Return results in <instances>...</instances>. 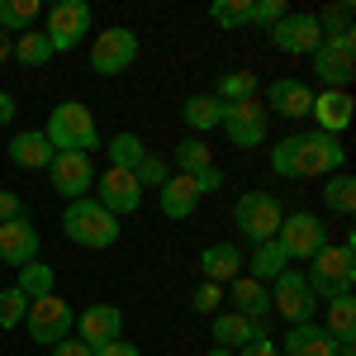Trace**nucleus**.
<instances>
[{"label":"nucleus","instance_id":"nucleus-9","mask_svg":"<svg viewBox=\"0 0 356 356\" xmlns=\"http://www.w3.org/2000/svg\"><path fill=\"white\" fill-rule=\"evenodd\" d=\"M314 309H318V300H314L304 271L285 266V271L271 280V314H280V318L295 328V323H314Z\"/></svg>","mask_w":356,"mask_h":356},{"label":"nucleus","instance_id":"nucleus-41","mask_svg":"<svg viewBox=\"0 0 356 356\" xmlns=\"http://www.w3.org/2000/svg\"><path fill=\"white\" fill-rule=\"evenodd\" d=\"M223 304V285H214V280H200V290L191 295V309L195 314H214Z\"/></svg>","mask_w":356,"mask_h":356},{"label":"nucleus","instance_id":"nucleus-27","mask_svg":"<svg viewBox=\"0 0 356 356\" xmlns=\"http://www.w3.org/2000/svg\"><path fill=\"white\" fill-rule=\"evenodd\" d=\"M181 119L195 129V138L200 134H209V129H219V119H223V105L209 95V90H200V95H186V105H181Z\"/></svg>","mask_w":356,"mask_h":356},{"label":"nucleus","instance_id":"nucleus-12","mask_svg":"<svg viewBox=\"0 0 356 356\" xmlns=\"http://www.w3.org/2000/svg\"><path fill=\"white\" fill-rule=\"evenodd\" d=\"M266 38H271L275 53H290V57H314V53H318V43H323L318 19H314L309 10H290L280 24L266 29Z\"/></svg>","mask_w":356,"mask_h":356},{"label":"nucleus","instance_id":"nucleus-13","mask_svg":"<svg viewBox=\"0 0 356 356\" xmlns=\"http://www.w3.org/2000/svg\"><path fill=\"white\" fill-rule=\"evenodd\" d=\"M43 38L53 43V53H72L81 38H90V5L86 0H62V5H53Z\"/></svg>","mask_w":356,"mask_h":356},{"label":"nucleus","instance_id":"nucleus-45","mask_svg":"<svg viewBox=\"0 0 356 356\" xmlns=\"http://www.w3.org/2000/svg\"><path fill=\"white\" fill-rule=\"evenodd\" d=\"M24 209H19V195H10V191H0V223H10V219H19Z\"/></svg>","mask_w":356,"mask_h":356},{"label":"nucleus","instance_id":"nucleus-35","mask_svg":"<svg viewBox=\"0 0 356 356\" xmlns=\"http://www.w3.org/2000/svg\"><path fill=\"white\" fill-rule=\"evenodd\" d=\"M38 19V0H0V29L5 33H24Z\"/></svg>","mask_w":356,"mask_h":356},{"label":"nucleus","instance_id":"nucleus-31","mask_svg":"<svg viewBox=\"0 0 356 356\" xmlns=\"http://www.w3.org/2000/svg\"><path fill=\"white\" fill-rule=\"evenodd\" d=\"M323 204H328L332 214H352L356 209V181L347 176V171H332V176H323Z\"/></svg>","mask_w":356,"mask_h":356},{"label":"nucleus","instance_id":"nucleus-1","mask_svg":"<svg viewBox=\"0 0 356 356\" xmlns=\"http://www.w3.org/2000/svg\"><path fill=\"white\" fill-rule=\"evenodd\" d=\"M347 166V147H342V138H328V134H290L280 138L271 147V171L275 176H290V181H323L332 171H342Z\"/></svg>","mask_w":356,"mask_h":356},{"label":"nucleus","instance_id":"nucleus-25","mask_svg":"<svg viewBox=\"0 0 356 356\" xmlns=\"http://www.w3.org/2000/svg\"><path fill=\"white\" fill-rule=\"evenodd\" d=\"M314 105V90L304 81H271L266 90V114H285V119H304Z\"/></svg>","mask_w":356,"mask_h":356},{"label":"nucleus","instance_id":"nucleus-50","mask_svg":"<svg viewBox=\"0 0 356 356\" xmlns=\"http://www.w3.org/2000/svg\"><path fill=\"white\" fill-rule=\"evenodd\" d=\"M5 57H10V43H0V62H5Z\"/></svg>","mask_w":356,"mask_h":356},{"label":"nucleus","instance_id":"nucleus-22","mask_svg":"<svg viewBox=\"0 0 356 356\" xmlns=\"http://www.w3.org/2000/svg\"><path fill=\"white\" fill-rule=\"evenodd\" d=\"M10 162L19 171H48L53 162V143L43 138V129H24V134L10 138Z\"/></svg>","mask_w":356,"mask_h":356},{"label":"nucleus","instance_id":"nucleus-33","mask_svg":"<svg viewBox=\"0 0 356 356\" xmlns=\"http://www.w3.org/2000/svg\"><path fill=\"white\" fill-rule=\"evenodd\" d=\"M219 105H238V100H257V76L252 72H223L219 86L209 90Z\"/></svg>","mask_w":356,"mask_h":356},{"label":"nucleus","instance_id":"nucleus-28","mask_svg":"<svg viewBox=\"0 0 356 356\" xmlns=\"http://www.w3.org/2000/svg\"><path fill=\"white\" fill-rule=\"evenodd\" d=\"M10 57H15V62H24V67H43V62H53V43H48L38 29H24V33H15Z\"/></svg>","mask_w":356,"mask_h":356},{"label":"nucleus","instance_id":"nucleus-2","mask_svg":"<svg viewBox=\"0 0 356 356\" xmlns=\"http://www.w3.org/2000/svg\"><path fill=\"white\" fill-rule=\"evenodd\" d=\"M304 280H309V290H314L318 304L337 300V295H352V285H356V243H352V233H347L342 243L318 247V252L309 257Z\"/></svg>","mask_w":356,"mask_h":356},{"label":"nucleus","instance_id":"nucleus-18","mask_svg":"<svg viewBox=\"0 0 356 356\" xmlns=\"http://www.w3.org/2000/svg\"><path fill=\"white\" fill-rule=\"evenodd\" d=\"M95 204H105L114 219H124V214H134L138 204H143V186L134 181V171L110 166V171L100 176V195H95Z\"/></svg>","mask_w":356,"mask_h":356},{"label":"nucleus","instance_id":"nucleus-19","mask_svg":"<svg viewBox=\"0 0 356 356\" xmlns=\"http://www.w3.org/2000/svg\"><path fill=\"white\" fill-rule=\"evenodd\" d=\"M261 337H271L266 323H257V318H243V314H233V309H223L214 314V347H228V352H238L247 342H261Z\"/></svg>","mask_w":356,"mask_h":356},{"label":"nucleus","instance_id":"nucleus-38","mask_svg":"<svg viewBox=\"0 0 356 356\" xmlns=\"http://www.w3.org/2000/svg\"><path fill=\"white\" fill-rule=\"evenodd\" d=\"M24 314H29V300L10 285V290H0V328L10 332V328H19L24 323Z\"/></svg>","mask_w":356,"mask_h":356},{"label":"nucleus","instance_id":"nucleus-40","mask_svg":"<svg viewBox=\"0 0 356 356\" xmlns=\"http://www.w3.org/2000/svg\"><path fill=\"white\" fill-rule=\"evenodd\" d=\"M285 15H290V5H285V0H252V24L271 29V24H280Z\"/></svg>","mask_w":356,"mask_h":356},{"label":"nucleus","instance_id":"nucleus-47","mask_svg":"<svg viewBox=\"0 0 356 356\" xmlns=\"http://www.w3.org/2000/svg\"><path fill=\"white\" fill-rule=\"evenodd\" d=\"M10 119H15V95L0 90V124H10Z\"/></svg>","mask_w":356,"mask_h":356},{"label":"nucleus","instance_id":"nucleus-15","mask_svg":"<svg viewBox=\"0 0 356 356\" xmlns=\"http://www.w3.org/2000/svg\"><path fill=\"white\" fill-rule=\"evenodd\" d=\"M38 228L19 214V219H10V223H0V261L5 266H29V261H38Z\"/></svg>","mask_w":356,"mask_h":356},{"label":"nucleus","instance_id":"nucleus-16","mask_svg":"<svg viewBox=\"0 0 356 356\" xmlns=\"http://www.w3.org/2000/svg\"><path fill=\"white\" fill-rule=\"evenodd\" d=\"M352 110H356L352 90H318L314 105H309V119L318 124V134L342 138V134H347V124H352Z\"/></svg>","mask_w":356,"mask_h":356},{"label":"nucleus","instance_id":"nucleus-14","mask_svg":"<svg viewBox=\"0 0 356 356\" xmlns=\"http://www.w3.org/2000/svg\"><path fill=\"white\" fill-rule=\"evenodd\" d=\"M48 176H53V191L62 200H86V195L95 191V162L86 152H53Z\"/></svg>","mask_w":356,"mask_h":356},{"label":"nucleus","instance_id":"nucleus-8","mask_svg":"<svg viewBox=\"0 0 356 356\" xmlns=\"http://www.w3.org/2000/svg\"><path fill=\"white\" fill-rule=\"evenodd\" d=\"M275 243H280V252H285L290 261H309L318 247H328V223L318 219V214H309V209H295V214L280 219Z\"/></svg>","mask_w":356,"mask_h":356},{"label":"nucleus","instance_id":"nucleus-24","mask_svg":"<svg viewBox=\"0 0 356 356\" xmlns=\"http://www.w3.org/2000/svg\"><path fill=\"white\" fill-rule=\"evenodd\" d=\"M243 252L233 243H209L204 252H200V271H204V280H214V285H223V280H238L243 275Z\"/></svg>","mask_w":356,"mask_h":356},{"label":"nucleus","instance_id":"nucleus-5","mask_svg":"<svg viewBox=\"0 0 356 356\" xmlns=\"http://www.w3.org/2000/svg\"><path fill=\"white\" fill-rule=\"evenodd\" d=\"M280 219H285V209H280V200H275L271 191H247V195H238V204H233V228H238L252 247L271 243Z\"/></svg>","mask_w":356,"mask_h":356},{"label":"nucleus","instance_id":"nucleus-44","mask_svg":"<svg viewBox=\"0 0 356 356\" xmlns=\"http://www.w3.org/2000/svg\"><path fill=\"white\" fill-rule=\"evenodd\" d=\"M90 356H143V352H138V342H105V347H95Z\"/></svg>","mask_w":356,"mask_h":356},{"label":"nucleus","instance_id":"nucleus-36","mask_svg":"<svg viewBox=\"0 0 356 356\" xmlns=\"http://www.w3.org/2000/svg\"><path fill=\"white\" fill-rule=\"evenodd\" d=\"M214 24L219 29H243L252 24V0H214Z\"/></svg>","mask_w":356,"mask_h":356},{"label":"nucleus","instance_id":"nucleus-26","mask_svg":"<svg viewBox=\"0 0 356 356\" xmlns=\"http://www.w3.org/2000/svg\"><path fill=\"white\" fill-rule=\"evenodd\" d=\"M328 337L337 342V347H356V300L352 295H337V300H328Z\"/></svg>","mask_w":356,"mask_h":356},{"label":"nucleus","instance_id":"nucleus-29","mask_svg":"<svg viewBox=\"0 0 356 356\" xmlns=\"http://www.w3.org/2000/svg\"><path fill=\"white\" fill-rule=\"evenodd\" d=\"M209 166H214V152H209V143H204V138H181V143H176V171H181V176H200V171H209Z\"/></svg>","mask_w":356,"mask_h":356},{"label":"nucleus","instance_id":"nucleus-43","mask_svg":"<svg viewBox=\"0 0 356 356\" xmlns=\"http://www.w3.org/2000/svg\"><path fill=\"white\" fill-rule=\"evenodd\" d=\"M233 356H280V347H275L271 337H261V342H247V347H238Z\"/></svg>","mask_w":356,"mask_h":356},{"label":"nucleus","instance_id":"nucleus-34","mask_svg":"<svg viewBox=\"0 0 356 356\" xmlns=\"http://www.w3.org/2000/svg\"><path fill=\"white\" fill-rule=\"evenodd\" d=\"M285 266H290V257L280 252L275 238H271V243H261V247H252V280H261V285H266V280H275Z\"/></svg>","mask_w":356,"mask_h":356},{"label":"nucleus","instance_id":"nucleus-39","mask_svg":"<svg viewBox=\"0 0 356 356\" xmlns=\"http://www.w3.org/2000/svg\"><path fill=\"white\" fill-rule=\"evenodd\" d=\"M166 176H171V166H166L162 157H152V152H147V157L138 162V171H134V181L143 186V191H162Z\"/></svg>","mask_w":356,"mask_h":356},{"label":"nucleus","instance_id":"nucleus-3","mask_svg":"<svg viewBox=\"0 0 356 356\" xmlns=\"http://www.w3.org/2000/svg\"><path fill=\"white\" fill-rule=\"evenodd\" d=\"M62 233H67L76 247L100 252V247H114V243H119L124 223L114 219L105 204H95V195H86V200H67V209H62Z\"/></svg>","mask_w":356,"mask_h":356},{"label":"nucleus","instance_id":"nucleus-4","mask_svg":"<svg viewBox=\"0 0 356 356\" xmlns=\"http://www.w3.org/2000/svg\"><path fill=\"white\" fill-rule=\"evenodd\" d=\"M43 138L53 143V152H95L100 147V124H95V114L86 110L81 100H62L53 105L48 114V124H43Z\"/></svg>","mask_w":356,"mask_h":356},{"label":"nucleus","instance_id":"nucleus-49","mask_svg":"<svg viewBox=\"0 0 356 356\" xmlns=\"http://www.w3.org/2000/svg\"><path fill=\"white\" fill-rule=\"evenodd\" d=\"M337 356H356V347H337Z\"/></svg>","mask_w":356,"mask_h":356},{"label":"nucleus","instance_id":"nucleus-10","mask_svg":"<svg viewBox=\"0 0 356 356\" xmlns=\"http://www.w3.org/2000/svg\"><path fill=\"white\" fill-rule=\"evenodd\" d=\"M138 62V33L124 24L114 29H100V38L90 43V67L100 72V76H119V72H129Z\"/></svg>","mask_w":356,"mask_h":356},{"label":"nucleus","instance_id":"nucleus-48","mask_svg":"<svg viewBox=\"0 0 356 356\" xmlns=\"http://www.w3.org/2000/svg\"><path fill=\"white\" fill-rule=\"evenodd\" d=\"M204 356H233V352H228V347H209Z\"/></svg>","mask_w":356,"mask_h":356},{"label":"nucleus","instance_id":"nucleus-46","mask_svg":"<svg viewBox=\"0 0 356 356\" xmlns=\"http://www.w3.org/2000/svg\"><path fill=\"white\" fill-rule=\"evenodd\" d=\"M53 356H90V347H86L81 337H67V342H57V347H48Z\"/></svg>","mask_w":356,"mask_h":356},{"label":"nucleus","instance_id":"nucleus-30","mask_svg":"<svg viewBox=\"0 0 356 356\" xmlns=\"http://www.w3.org/2000/svg\"><path fill=\"white\" fill-rule=\"evenodd\" d=\"M15 290H19L24 300H43V295H53V290H57V271H53V266H43V261H29V266H19Z\"/></svg>","mask_w":356,"mask_h":356},{"label":"nucleus","instance_id":"nucleus-32","mask_svg":"<svg viewBox=\"0 0 356 356\" xmlns=\"http://www.w3.org/2000/svg\"><path fill=\"white\" fill-rule=\"evenodd\" d=\"M105 157H110V166H119V171H138V162L147 157V147H143L138 134H114L110 143H105Z\"/></svg>","mask_w":356,"mask_h":356},{"label":"nucleus","instance_id":"nucleus-21","mask_svg":"<svg viewBox=\"0 0 356 356\" xmlns=\"http://www.w3.org/2000/svg\"><path fill=\"white\" fill-rule=\"evenodd\" d=\"M280 356H337V342L328 337L323 323H295L285 332V342H275Z\"/></svg>","mask_w":356,"mask_h":356},{"label":"nucleus","instance_id":"nucleus-11","mask_svg":"<svg viewBox=\"0 0 356 356\" xmlns=\"http://www.w3.org/2000/svg\"><path fill=\"white\" fill-rule=\"evenodd\" d=\"M219 129L228 134L233 147H261L266 143V129H271V114L261 100H238V105H223Z\"/></svg>","mask_w":356,"mask_h":356},{"label":"nucleus","instance_id":"nucleus-20","mask_svg":"<svg viewBox=\"0 0 356 356\" xmlns=\"http://www.w3.org/2000/svg\"><path fill=\"white\" fill-rule=\"evenodd\" d=\"M195 204H200V191H195V176H166L162 191H157V209H162V219H191Z\"/></svg>","mask_w":356,"mask_h":356},{"label":"nucleus","instance_id":"nucleus-17","mask_svg":"<svg viewBox=\"0 0 356 356\" xmlns=\"http://www.w3.org/2000/svg\"><path fill=\"white\" fill-rule=\"evenodd\" d=\"M76 332H81V342L90 352L105 347V342H119V332H124V309H119V304H90L86 314H76Z\"/></svg>","mask_w":356,"mask_h":356},{"label":"nucleus","instance_id":"nucleus-23","mask_svg":"<svg viewBox=\"0 0 356 356\" xmlns=\"http://www.w3.org/2000/svg\"><path fill=\"white\" fill-rule=\"evenodd\" d=\"M233 290V314H243V318H257V323H266L271 318V290L261 285V280H252V275H238V280H228Z\"/></svg>","mask_w":356,"mask_h":356},{"label":"nucleus","instance_id":"nucleus-6","mask_svg":"<svg viewBox=\"0 0 356 356\" xmlns=\"http://www.w3.org/2000/svg\"><path fill=\"white\" fill-rule=\"evenodd\" d=\"M24 328L33 342H43V347H57V342H67L72 328H76V314H72V304L62 300V295H43V300H29V314H24Z\"/></svg>","mask_w":356,"mask_h":356},{"label":"nucleus","instance_id":"nucleus-7","mask_svg":"<svg viewBox=\"0 0 356 356\" xmlns=\"http://www.w3.org/2000/svg\"><path fill=\"white\" fill-rule=\"evenodd\" d=\"M309 62H314V76L323 81V90H347L356 76V33L347 29L337 38H323Z\"/></svg>","mask_w":356,"mask_h":356},{"label":"nucleus","instance_id":"nucleus-37","mask_svg":"<svg viewBox=\"0 0 356 356\" xmlns=\"http://www.w3.org/2000/svg\"><path fill=\"white\" fill-rule=\"evenodd\" d=\"M314 19H318V33H323V38H337V33H347V29H352V5H347V0H337V5H328V10H318Z\"/></svg>","mask_w":356,"mask_h":356},{"label":"nucleus","instance_id":"nucleus-42","mask_svg":"<svg viewBox=\"0 0 356 356\" xmlns=\"http://www.w3.org/2000/svg\"><path fill=\"white\" fill-rule=\"evenodd\" d=\"M223 186V171L219 166H209V171H200V176H195V191H200V200H204V195H214Z\"/></svg>","mask_w":356,"mask_h":356}]
</instances>
